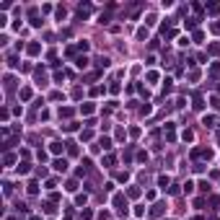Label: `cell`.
Segmentation results:
<instances>
[{"mask_svg": "<svg viewBox=\"0 0 220 220\" xmlns=\"http://www.w3.org/2000/svg\"><path fill=\"white\" fill-rule=\"evenodd\" d=\"M49 150H52V153H60V150H62V145H60V142H52Z\"/></svg>", "mask_w": 220, "mask_h": 220, "instance_id": "3957f363", "label": "cell"}, {"mask_svg": "<svg viewBox=\"0 0 220 220\" xmlns=\"http://www.w3.org/2000/svg\"><path fill=\"white\" fill-rule=\"evenodd\" d=\"M54 168H57V171H65V168H67V163H65V161H54Z\"/></svg>", "mask_w": 220, "mask_h": 220, "instance_id": "7a4b0ae2", "label": "cell"}, {"mask_svg": "<svg viewBox=\"0 0 220 220\" xmlns=\"http://www.w3.org/2000/svg\"><path fill=\"white\" fill-rule=\"evenodd\" d=\"M93 111V104H83V114H91Z\"/></svg>", "mask_w": 220, "mask_h": 220, "instance_id": "8992f818", "label": "cell"}, {"mask_svg": "<svg viewBox=\"0 0 220 220\" xmlns=\"http://www.w3.org/2000/svg\"><path fill=\"white\" fill-rule=\"evenodd\" d=\"M210 75H212V78H218V75H220V65H212V70H210Z\"/></svg>", "mask_w": 220, "mask_h": 220, "instance_id": "277c9868", "label": "cell"}, {"mask_svg": "<svg viewBox=\"0 0 220 220\" xmlns=\"http://www.w3.org/2000/svg\"><path fill=\"white\" fill-rule=\"evenodd\" d=\"M205 124L207 127H215V116H205Z\"/></svg>", "mask_w": 220, "mask_h": 220, "instance_id": "5b68a950", "label": "cell"}, {"mask_svg": "<svg viewBox=\"0 0 220 220\" xmlns=\"http://www.w3.org/2000/svg\"><path fill=\"white\" fill-rule=\"evenodd\" d=\"M114 205H116V212H119V215L127 212V200H124L122 194H116V197H114Z\"/></svg>", "mask_w": 220, "mask_h": 220, "instance_id": "6da1fadb", "label": "cell"}]
</instances>
